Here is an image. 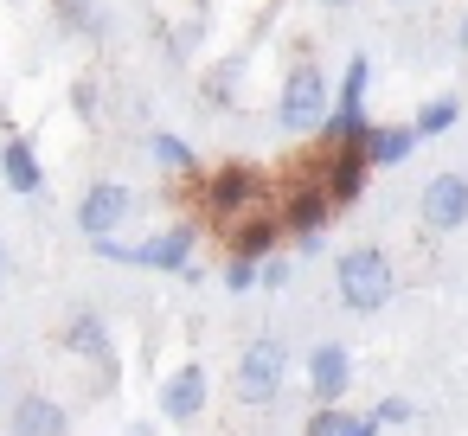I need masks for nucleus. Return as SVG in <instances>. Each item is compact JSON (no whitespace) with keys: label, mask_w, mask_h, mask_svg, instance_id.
I'll return each instance as SVG.
<instances>
[{"label":"nucleus","mask_w":468,"mask_h":436,"mask_svg":"<svg viewBox=\"0 0 468 436\" xmlns=\"http://www.w3.org/2000/svg\"><path fill=\"white\" fill-rule=\"evenodd\" d=\"M334 289H340V308L378 314V308L398 295V270H391V257H385L378 244H353V250H340V263H334Z\"/></svg>","instance_id":"obj_1"},{"label":"nucleus","mask_w":468,"mask_h":436,"mask_svg":"<svg viewBox=\"0 0 468 436\" xmlns=\"http://www.w3.org/2000/svg\"><path fill=\"white\" fill-rule=\"evenodd\" d=\"M334 116V84H327V71L321 65H295L289 78H282V97H276V122H282V135H321V122Z\"/></svg>","instance_id":"obj_2"},{"label":"nucleus","mask_w":468,"mask_h":436,"mask_svg":"<svg viewBox=\"0 0 468 436\" xmlns=\"http://www.w3.org/2000/svg\"><path fill=\"white\" fill-rule=\"evenodd\" d=\"M90 250H97L103 263H135V270H167V276H180V270L193 263V250H199V231H193V225H167V231L142 238V244L90 238Z\"/></svg>","instance_id":"obj_3"},{"label":"nucleus","mask_w":468,"mask_h":436,"mask_svg":"<svg viewBox=\"0 0 468 436\" xmlns=\"http://www.w3.org/2000/svg\"><path fill=\"white\" fill-rule=\"evenodd\" d=\"M257 199H263V174L244 167V161H231V167H218V174L199 180V206H206L218 225H238L244 212H257Z\"/></svg>","instance_id":"obj_4"},{"label":"nucleus","mask_w":468,"mask_h":436,"mask_svg":"<svg viewBox=\"0 0 468 436\" xmlns=\"http://www.w3.org/2000/svg\"><path fill=\"white\" fill-rule=\"evenodd\" d=\"M282 378H289V346L276 334H257L244 346V359H238V398L244 404H270L282 391Z\"/></svg>","instance_id":"obj_5"},{"label":"nucleus","mask_w":468,"mask_h":436,"mask_svg":"<svg viewBox=\"0 0 468 436\" xmlns=\"http://www.w3.org/2000/svg\"><path fill=\"white\" fill-rule=\"evenodd\" d=\"M129 212H135V193H129L122 180H90L84 199H78V231H84V238H110Z\"/></svg>","instance_id":"obj_6"},{"label":"nucleus","mask_w":468,"mask_h":436,"mask_svg":"<svg viewBox=\"0 0 468 436\" xmlns=\"http://www.w3.org/2000/svg\"><path fill=\"white\" fill-rule=\"evenodd\" d=\"M417 218H423V231H462V225H468V174H436V180H423Z\"/></svg>","instance_id":"obj_7"},{"label":"nucleus","mask_w":468,"mask_h":436,"mask_svg":"<svg viewBox=\"0 0 468 436\" xmlns=\"http://www.w3.org/2000/svg\"><path fill=\"white\" fill-rule=\"evenodd\" d=\"M314 180L327 186V199H334V212H340V206H353V199L366 193L372 161H366V148H321V174H314Z\"/></svg>","instance_id":"obj_8"},{"label":"nucleus","mask_w":468,"mask_h":436,"mask_svg":"<svg viewBox=\"0 0 468 436\" xmlns=\"http://www.w3.org/2000/svg\"><path fill=\"white\" fill-rule=\"evenodd\" d=\"M327 218H334L327 186H321V180H295L289 199H282V231H289V238H321Z\"/></svg>","instance_id":"obj_9"},{"label":"nucleus","mask_w":468,"mask_h":436,"mask_svg":"<svg viewBox=\"0 0 468 436\" xmlns=\"http://www.w3.org/2000/svg\"><path fill=\"white\" fill-rule=\"evenodd\" d=\"M308 385H314V404H340L346 385H353V353L340 340H321L308 353Z\"/></svg>","instance_id":"obj_10"},{"label":"nucleus","mask_w":468,"mask_h":436,"mask_svg":"<svg viewBox=\"0 0 468 436\" xmlns=\"http://www.w3.org/2000/svg\"><path fill=\"white\" fill-rule=\"evenodd\" d=\"M206 398H212L206 366H180V372L161 385V417H167V423H193V417L206 410Z\"/></svg>","instance_id":"obj_11"},{"label":"nucleus","mask_w":468,"mask_h":436,"mask_svg":"<svg viewBox=\"0 0 468 436\" xmlns=\"http://www.w3.org/2000/svg\"><path fill=\"white\" fill-rule=\"evenodd\" d=\"M65 353L97 359L103 372H116V353H110V321H103V314H90V308H78V314L65 321Z\"/></svg>","instance_id":"obj_12"},{"label":"nucleus","mask_w":468,"mask_h":436,"mask_svg":"<svg viewBox=\"0 0 468 436\" xmlns=\"http://www.w3.org/2000/svg\"><path fill=\"white\" fill-rule=\"evenodd\" d=\"M14 436H71V410L46 391H27L14 404Z\"/></svg>","instance_id":"obj_13"},{"label":"nucleus","mask_w":468,"mask_h":436,"mask_svg":"<svg viewBox=\"0 0 468 436\" xmlns=\"http://www.w3.org/2000/svg\"><path fill=\"white\" fill-rule=\"evenodd\" d=\"M0 180H7L14 193H46V167H39V148L27 142V135H7L0 142Z\"/></svg>","instance_id":"obj_14"},{"label":"nucleus","mask_w":468,"mask_h":436,"mask_svg":"<svg viewBox=\"0 0 468 436\" xmlns=\"http://www.w3.org/2000/svg\"><path fill=\"white\" fill-rule=\"evenodd\" d=\"M417 122H372V135H366V161L372 167H404L410 154H417Z\"/></svg>","instance_id":"obj_15"},{"label":"nucleus","mask_w":468,"mask_h":436,"mask_svg":"<svg viewBox=\"0 0 468 436\" xmlns=\"http://www.w3.org/2000/svg\"><path fill=\"white\" fill-rule=\"evenodd\" d=\"M276 244H282V218H263V212H250V218H238L231 225V250L238 257H276Z\"/></svg>","instance_id":"obj_16"},{"label":"nucleus","mask_w":468,"mask_h":436,"mask_svg":"<svg viewBox=\"0 0 468 436\" xmlns=\"http://www.w3.org/2000/svg\"><path fill=\"white\" fill-rule=\"evenodd\" d=\"M378 430H385L378 417H353L340 404H314V417H308V436H378Z\"/></svg>","instance_id":"obj_17"},{"label":"nucleus","mask_w":468,"mask_h":436,"mask_svg":"<svg viewBox=\"0 0 468 436\" xmlns=\"http://www.w3.org/2000/svg\"><path fill=\"white\" fill-rule=\"evenodd\" d=\"M148 154H154L167 174H199V154H193L180 135H167V129H154V135H148Z\"/></svg>","instance_id":"obj_18"},{"label":"nucleus","mask_w":468,"mask_h":436,"mask_svg":"<svg viewBox=\"0 0 468 436\" xmlns=\"http://www.w3.org/2000/svg\"><path fill=\"white\" fill-rule=\"evenodd\" d=\"M455 122H462V103H455V97H430V103L417 110V135H423V142H430V135H449Z\"/></svg>","instance_id":"obj_19"},{"label":"nucleus","mask_w":468,"mask_h":436,"mask_svg":"<svg viewBox=\"0 0 468 436\" xmlns=\"http://www.w3.org/2000/svg\"><path fill=\"white\" fill-rule=\"evenodd\" d=\"M257 282H263V263H257V257H238V250H231V257H225V289H231V295H250Z\"/></svg>","instance_id":"obj_20"},{"label":"nucleus","mask_w":468,"mask_h":436,"mask_svg":"<svg viewBox=\"0 0 468 436\" xmlns=\"http://www.w3.org/2000/svg\"><path fill=\"white\" fill-rule=\"evenodd\" d=\"M238 71H244V58H225V65L206 78V103H218V110H225V103L238 97Z\"/></svg>","instance_id":"obj_21"},{"label":"nucleus","mask_w":468,"mask_h":436,"mask_svg":"<svg viewBox=\"0 0 468 436\" xmlns=\"http://www.w3.org/2000/svg\"><path fill=\"white\" fill-rule=\"evenodd\" d=\"M289 282V257H263V282L257 289H282Z\"/></svg>","instance_id":"obj_22"},{"label":"nucleus","mask_w":468,"mask_h":436,"mask_svg":"<svg viewBox=\"0 0 468 436\" xmlns=\"http://www.w3.org/2000/svg\"><path fill=\"white\" fill-rule=\"evenodd\" d=\"M372 417H378V423H410V417H417V410H410V404H404V398H385V404H378V410H372Z\"/></svg>","instance_id":"obj_23"},{"label":"nucleus","mask_w":468,"mask_h":436,"mask_svg":"<svg viewBox=\"0 0 468 436\" xmlns=\"http://www.w3.org/2000/svg\"><path fill=\"white\" fill-rule=\"evenodd\" d=\"M78 116H97V84H78Z\"/></svg>","instance_id":"obj_24"},{"label":"nucleus","mask_w":468,"mask_h":436,"mask_svg":"<svg viewBox=\"0 0 468 436\" xmlns=\"http://www.w3.org/2000/svg\"><path fill=\"white\" fill-rule=\"evenodd\" d=\"M455 52H468V14L455 20Z\"/></svg>","instance_id":"obj_25"},{"label":"nucleus","mask_w":468,"mask_h":436,"mask_svg":"<svg viewBox=\"0 0 468 436\" xmlns=\"http://www.w3.org/2000/svg\"><path fill=\"white\" fill-rule=\"evenodd\" d=\"M122 436H154V423H129V430H122Z\"/></svg>","instance_id":"obj_26"},{"label":"nucleus","mask_w":468,"mask_h":436,"mask_svg":"<svg viewBox=\"0 0 468 436\" xmlns=\"http://www.w3.org/2000/svg\"><path fill=\"white\" fill-rule=\"evenodd\" d=\"M0 276H7V244H0Z\"/></svg>","instance_id":"obj_27"},{"label":"nucleus","mask_w":468,"mask_h":436,"mask_svg":"<svg viewBox=\"0 0 468 436\" xmlns=\"http://www.w3.org/2000/svg\"><path fill=\"white\" fill-rule=\"evenodd\" d=\"M321 7H353V0H321Z\"/></svg>","instance_id":"obj_28"}]
</instances>
